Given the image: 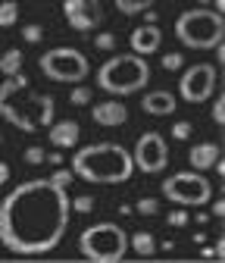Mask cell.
Wrapping results in <instances>:
<instances>
[{"mask_svg": "<svg viewBox=\"0 0 225 263\" xmlns=\"http://www.w3.org/2000/svg\"><path fill=\"white\" fill-rule=\"evenodd\" d=\"M69 194L50 179H28L0 201V245L19 257L53 251L69 226Z\"/></svg>", "mask_w": 225, "mask_h": 263, "instance_id": "cell-1", "label": "cell"}, {"mask_svg": "<svg viewBox=\"0 0 225 263\" xmlns=\"http://www.w3.org/2000/svg\"><path fill=\"white\" fill-rule=\"evenodd\" d=\"M0 116L19 132H38L53 122V97L31 91L28 79L22 72L7 76L0 85Z\"/></svg>", "mask_w": 225, "mask_h": 263, "instance_id": "cell-2", "label": "cell"}, {"mask_svg": "<svg viewBox=\"0 0 225 263\" xmlns=\"http://www.w3.org/2000/svg\"><path fill=\"white\" fill-rule=\"evenodd\" d=\"M132 173H135L132 154L113 141L78 147L72 157V176L94 182V185H119V182L132 179Z\"/></svg>", "mask_w": 225, "mask_h": 263, "instance_id": "cell-3", "label": "cell"}, {"mask_svg": "<svg viewBox=\"0 0 225 263\" xmlns=\"http://www.w3.org/2000/svg\"><path fill=\"white\" fill-rule=\"evenodd\" d=\"M150 82V66L141 53H119L110 57L97 69V85L107 94H135Z\"/></svg>", "mask_w": 225, "mask_h": 263, "instance_id": "cell-4", "label": "cell"}, {"mask_svg": "<svg viewBox=\"0 0 225 263\" xmlns=\"http://www.w3.org/2000/svg\"><path fill=\"white\" fill-rule=\"evenodd\" d=\"M175 38L191 50H213L225 38V19L219 10H188L175 19Z\"/></svg>", "mask_w": 225, "mask_h": 263, "instance_id": "cell-5", "label": "cell"}, {"mask_svg": "<svg viewBox=\"0 0 225 263\" xmlns=\"http://www.w3.org/2000/svg\"><path fill=\"white\" fill-rule=\"evenodd\" d=\"M78 251L91 263H119L128 251V235L116 222H94L78 235Z\"/></svg>", "mask_w": 225, "mask_h": 263, "instance_id": "cell-6", "label": "cell"}, {"mask_svg": "<svg viewBox=\"0 0 225 263\" xmlns=\"http://www.w3.org/2000/svg\"><path fill=\"white\" fill-rule=\"evenodd\" d=\"M38 69L50 82H69V85H75V82L88 79L91 66H88V57L81 50H75V47H53V50H47L38 60Z\"/></svg>", "mask_w": 225, "mask_h": 263, "instance_id": "cell-7", "label": "cell"}, {"mask_svg": "<svg viewBox=\"0 0 225 263\" xmlns=\"http://www.w3.org/2000/svg\"><path fill=\"white\" fill-rule=\"evenodd\" d=\"M163 197L181 207H203L213 197V185L200 173H175L163 182Z\"/></svg>", "mask_w": 225, "mask_h": 263, "instance_id": "cell-8", "label": "cell"}, {"mask_svg": "<svg viewBox=\"0 0 225 263\" xmlns=\"http://www.w3.org/2000/svg\"><path fill=\"white\" fill-rule=\"evenodd\" d=\"M219 85V76L210 63H194V66H188L185 76L178 79V94H181V101L188 104H207L213 91Z\"/></svg>", "mask_w": 225, "mask_h": 263, "instance_id": "cell-9", "label": "cell"}, {"mask_svg": "<svg viewBox=\"0 0 225 263\" xmlns=\"http://www.w3.org/2000/svg\"><path fill=\"white\" fill-rule=\"evenodd\" d=\"M132 160H135V166L147 176H156V173H163L169 166V144L166 138L159 135V132H144V135L138 138L135 151H132Z\"/></svg>", "mask_w": 225, "mask_h": 263, "instance_id": "cell-10", "label": "cell"}, {"mask_svg": "<svg viewBox=\"0 0 225 263\" xmlns=\"http://www.w3.org/2000/svg\"><path fill=\"white\" fill-rule=\"evenodd\" d=\"M63 16L75 31H88L100 22V10H97V0H66L63 4Z\"/></svg>", "mask_w": 225, "mask_h": 263, "instance_id": "cell-11", "label": "cell"}, {"mask_svg": "<svg viewBox=\"0 0 225 263\" xmlns=\"http://www.w3.org/2000/svg\"><path fill=\"white\" fill-rule=\"evenodd\" d=\"M159 38H163V31L156 28V22H147V25H138V28L132 31L128 44H132L135 53L147 57V53H156V50H159Z\"/></svg>", "mask_w": 225, "mask_h": 263, "instance_id": "cell-12", "label": "cell"}, {"mask_svg": "<svg viewBox=\"0 0 225 263\" xmlns=\"http://www.w3.org/2000/svg\"><path fill=\"white\" fill-rule=\"evenodd\" d=\"M50 132V144L56 147V151H69V147H75L78 144V138H81V132H78V122L75 119H63V122H50L47 125Z\"/></svg>", "mask_w": 225, "mask_h": 263, "instance_id": "cell-13", "label": "cell"}, {"mask_svg": "<svg viewBox=\"0 0 225 263\" xmlns=\"http://www.w3.org/2000/svg\"><path fill=\"white\" fill-rule=\"evenodd\" d=\"M91 119L97 125H122L128 119V107L119 101H104V104H94L91 107Z\"/></svg>", "mask_w": 225, "mask_h": 263, "instance_id": "cell-14", "label": "cell"}, {"mask_svg": "<svg viewBox=\"0 0 225 263\" xmlns=\"http://www.w3.org/2000/svg\"><path fill=\"white\" fill-rule=\"evenodd\" d=\"M141 107L150 116H172L175 113V94H169V91H150V94L141 97Z\"/></svg>", "mask_w": 225, "mask_h": 263, "instance_id": "cell-15", "label": "cell"}, {"mask_svg": "<svg viewBox=\"0 0 225 263\" xmlns=\"http://www.w3.org/2000/svg\"><path fill=\"white\" fill-rule=\"evenodd\" d=\"M188 160H191V166H194L197 173H203V170H213V163L219 160V147H216L213 141L194 144V147H191V154H188Z\"/></svg>", "mask_w": 225, "mask_h": 263, "instance_id": "cell-16", "label": "cell"}, {"mask_svg": "<svg viewBox=\"0 0 225 263\" xmlns=\"http://www.w3.org/2000/svg\"><path fill=\"white\" fill-rule=\"evenodd\" d=\"M128 248H135L138 257H153L156 254V238L150 232H135L132 238H128Z\"/></svg>", "mask_w": 225, "mask_h": 263, "instance_id": "cell-17", "label": "cell"}, {"mask_svg": "<svg viewBox=\"0 0 225 263\" xmlns=\"http://www.w3.org/2000/svg\"><path fill=\"white\" fill-rule=\"evenodd\" d=\"M0 72L4 76H16V72H22V50H7L4 57H0Z\"/></svg>", "mask_w": 225, "mask_h": 263, "instance_id": "cell-18", "label": "cell"}, {"mask_svg": "<svg viewBox=\"0 0 225 263\" xmlns=\"http://www.w3.org/2000/svg\"><path fill=\"white\" fill-rule=\"evenodd\" d=\"M113 4H116L119 13H125V16H138V13H144L147 7H153V0H113Z\"/></svg>", "mask_w": 225, "mask_h": 263, "instance_id": "cell-19", "label": "cell"}, {"mask_svg": "<svg viewBox=\"0 0 225 263\" xmlns=\"http://www.w3.org/2000/svg\"><path fill=\"white\" fill-rule=\"evenodd\" d=\"M19 22V4H13V0H4L0 4V28H10Z\"/></svg>", "mask_w": 225, "mask_h": 263, "instance_id": "cell-20", "label": "cell"}, {"mask_svg": "<svg viewBox=\"0 0 225 263\" xmlns=\"http://www.w3.org/2000/svg\"><path fill=\"white\" fill-rule=\"evenodd\" d=\"M69 101H72L75 107H88V104H91V88L75 85V88H72V94H69Z\"/></svg>", "mask_w": 225, "mask_h": 263, "instance_id": "cell-21", "label": "cell"}, {"mask_svg": "<svg viewBox=\"0 0 225 263\" xmlns=\"http://www.w3.org/2000/svg\"><path fill=\"white\" fill-rule=\"evenodd\" d=\"M181 66H185V57L181 53H163V69H169V72H178L181 69Z\"/></svg>", "mask_w": 225, "mask_h": 263, "instance_id": "cell-22", "label": "cell"}, {"mask_svg": "<svg viewBox=\"0 0 225 263\" xmlns=\"http://www.w3.org/2000/svg\"><path fill=\"white\" fill-rule=\"evenodd\" d=\"M94 47H97V50H113L116 47V35H113V31H100V35L94 38Z\"/></svg>", "mask_w": 225, "mask_h": 263, "instance_id": "cell-23", "label": "cell"}, {"mask_svg": "<svg viewBox=\"0 0 225 263\" xmlns=\"http://www.w3.org/2000/svg\"><path fill=\"white\" fill-rule=\"evenodd\" d=\"M191 135H194V125H191V122H175L172 125V138H178V141H185V138H191Z\"/></svg>", "mask_w": 225, "mask_h": 263, "instance_id": "cell-24", "label": "cell"}, {"mask_svg": "<svg viewBox=\"0 0 225 263\" xmlns=\"http://www.w3.org/2000/svg\"><path fill=\"white\" fill-rule=\"evenodd\" d=\"M22 38H25L28 44H38V41L44 38V28H41V25H25V28H22Z\"/></svg>", "mask_w": 225, "mask_h": 263, "instance_id": "cell-25", "label": "cell"}, {"mask_svg": "<svg viewBox=\"0 0 225 263\" xmlns=\"http://www.w3.org/2000/svg\"><path fill=\"white\" fill-rule=\"evenodd\" d=\"M44 160H47L44 147H28V151H25V163H31V166H41Z\"/></svg>", "mask_w": 225, "mask_h": 263, "instance_id": "cell-26", "label": "cell"}, {"mask_svg": "<svg viewBox=\"0 0 225 263\" xmlns=\"http://www.w3.org/2000/svg\"><path fill=\"white\" fill-rule=\"evenodd\" d=\"M69 204H72V210H78V213H91V210H94V197L81 194V197H75V201H69Z\"/></svg>", "mask_w": 225, "mask_h": 263, "instance_id": "cell-27", "label": "cell"}, {"mask_svg": "<svg viewBox=\"0 0 225 263\" xmlns=\"http://www.w3.org/2000/svg\"><path fill=\"white\" fill-rule=\"evenodd\" d=\"M138 213L141 216H153L156 213V197H141V201H138Z\"/></svg>", "mask_w": 225, "mask_h": 263, "instance_id": "cell-28", "label": "cell"}, {"mask_svg": "<svg viewBox=\"0 0 225 263\" xmlns=\"http://www.w3.org/2000/svg\"><path fill=\"white\" fill-rule=\"evenodd\" d=\"M50 182H56V185H63V188H66V185L72 182V170H56V173L50 176Z\"/></svg>", "mask_w": 225, "mask_h": 263, "instance_id": "cell-29", "label": "cell"}, {"mask_svg": "<svg viewBox=\"0 0 225 263\" xmlns=\"http://www.w3.org/2000/svg\"><path fill=\"white\" fill-rule=\"evenodd\" d=\"M222 251H225V245H222V241H216V248H203V251H200V257H207V260H222Z\"/></svg>", "mask_w": 225, "mask_h": 263, "instance_id": "cell-30", "label": "cell"}, {"mask_svg": "<svg viewBox=\"0 0 225 263\" xmlns=\"http://www.w3.org/2000/svg\"><path fill=\"white\" fill-rule=\"evenodd\" d=\"M213 119H216V125L225 122V101L222 97H216V104H213Z\"/></svg>", "mask_w": 225, "mask_h": 263, "instance_id": "cell-31", "label": "cell"}, {"mask_svg": "<svg viewBox=\"0 0 225 263\" xmlns=\"http://www.w3.org/2000/svg\"><path fill=\"white\" fill-rule=\"evenodd\" d=\"M188 222V213L185 210H172L169 213V226H185Z\"/></svg>", "mask_w": 225, "mask_h": 263, "instance_id": "cell-32", "label": "cell"}, {"mask_svg": "<svg viewBox=\"0 0 225 263\" xmlns=\"http://www.w3.org/2000/svg\"><path fill=\"white\" fill-rule=\"evenodd\" d=\"M4 182H10V166L0 160V185H4Z\"/></svg>", "mask_w": 225, "mask_h": 263, "instance_id": "cell-33", "label": "cell"}, {"mask_svg": "<svg viewBox=\"0 0 225 263\" xmlns=\"http://www.w3.org/2000/svg\"><path fill=\"white\" fill-rule=\"evenodd\" d=\"M213 213H216V216H222V213H225V204H222V201H216V204H213Z\"/></svg>", "mask_w": 225, "mask_h": 263, "instance_id": "cell-34", "label": "cell"}, {"mask_svg": "<svg viewBox=\"0 0 225 263\" xmlns=\"http://www.w3.org/2000/svg\"><path fill=\"white\" fill-rule=\"evenodd\" d=\"M197 4H210V0H197Z\"/></svg>", "mask_w": 225, "mask_h": 263, "instance_id": "cell-35", "label": "cell"}, {"mask_svg": "<svg viewBox=\"0 0 225 263\" xmlns=\"http://www.w3.org/2000/svg\"><path fill=\"white\" fill-rule=\"evenodd\" d=\"M0 141H4V135H0Z\"/></svg>", "mask_w": 225, "mask_h": 263, "instance_id": "cell-36", "label": "cell"}]
</instances>
